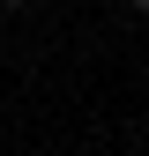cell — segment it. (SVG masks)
<instances>
[{"mask_svg":"<svg viewBox=\"0 0 149 156\" xmlns=\"http://www.w3.org/2000/svg\"><path fill=\"white\" fill-rule=\"evenodd\" d=\"M0 8H8V15H15V8H30V0H0Z\"/></svg>","mask_w":149,"mask_h":156,"instance_id":"obj_1","label":"cell"},{"mask_svg":"<svg viewBox=\"0 0 149 156\" xmlns=\"http://www.w3.org/2000/svg\"><path fill=\"white\" fill-rule=\"evenodd\" d=\"M134 8H142V15H149V0H134Z\"/></svg>","mask_w":149,"mask_h":156,"instance_id":"obj_2","label":"cell"}]
</instances>
